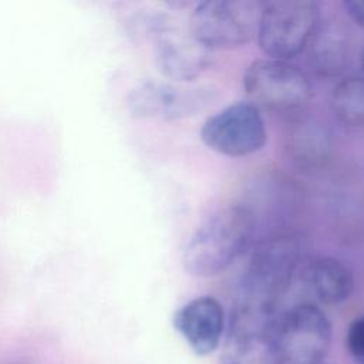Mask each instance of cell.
<instances>
[{"instance_id":"obj_10","label":"cell","mask_w":364,"mask_h":364,"mask_svg":"<svg viewBox=\"0 0 364 364\" xmlns=\"http://www.w3.org/2000/svg\"><path fill=\"white\" fill-rule=\"evenodd\" d=\"M173 327L198 355L213 353L225 333V310L212 296H198L173 314Z\"/></svg>"},{"instance_id":"obj_1","label":"cell","mask_w":364,"mask_h":364,"mask_svg":"<svg viewBox=\"0 0 364 364\" xmlns=\"http://www.w3.org/2000/svg\"><path fill=\"white\" fill-rule=\"evenodd\" d=\"M255 230L250 208L230 203L216 209L191 235L182 252L185 272L195 277L222 273L252 246Z\"/></svg>"},{"instance_id":"obj_6","label":"cell","mask_w":364,"mask_h":364,"mask_svg":"<svg viewBox=\"0 0 364 364\" xmlns=\"http://www.w3.org/2000/svg\"><path fill=\"white\" fill-rule=\"evenodd\" d=\"M272 343L279 364H320L331 344V323L316 304H296L277 316Z\"/></svg>"},{"instance_id":"obj_3","label":"cell","mask_w":364,"mask_h":364,"mask_svg":"<svg viewBox=\"0 0 364 364\" xmlns=\"http://www.w3.org/2000/svg\"><path fill=\"white\" fill-rule=\"evenodd\" d=\"M320 20L317 1H264L256 36L259 47L267 58L290 61L307 48Z\"/></svg>"},{"instance_id":"obj_12","label":"cell","mask_w":364,"mask_h":364,"mask_svg":"<svg viewBox=\"0 0 364 364\" xmlns=\"http://www.w3.org/2000/svg\"><path fill=\"white\" fill-rule=\"evenodd\" d=\"M274 323L253 326L229 321L220 364H279L272 343Z\"/></svg>"},{"instance_id":"obj_15","label":"cell","mask_w":364,"mask_h":364,"mask_svg":"<svg viewBox=\"0 0 364 364\" xmlns=\"http://www.w3.org/2000/svg\"><path fill=\"white\" fill-rule=\"evenodd\" d=\"M289 146L297 161L311 162L326 155L328 149V135L318 125L310 121L297 124L289 136Z\"/></svg>"},{"instance_id":"obj_14","label":"cell","mask_w":364,"mask_h":364,"mask_svg":"<svg viewBox=\"0 0 364 364\" xmlns=\"http://www.w3.org/2000/svg\"><path fill=\"white\" fill-rule=\"evenodd\" d=\"M330 109L347 128L364 129V77H344L333 88Z\"/></svg>"},{"instance_id":"obj_17","label":"cell","mask_w":364,"mask_h":364,"mask_svg":"<svg viewBox=\"0 0 364 364\" xmlns=\"http://www.w3.org/2000/svg\"><path fill=\"white\" fill-rule=\"evenodd\" d=\"M343 9L350 20L364 27V1H360V0L343 1Z\"/></svg>"},{"instance_id":"obj_9","label":"cell","mask_w":364,"mask_h":364,"mask_svg":"<svg viewBox=\"0 0 364 364\" xmlns=\"http://www.w3.org/2000/svg\"><path fill=\"white\" fill-rule=\"evenodd\" d=\"M155 63L161 74L176 82L193 81L212 63V51L198 43L191 31L172 26H158L154 31Z\"/></svg>"},{"instance_id":"obj_13","label":"cell","mask_w":364,"mask_h":364,"mask_svg":"<svg viewBox=\"0 0 364 364\" xmlns=\"http://www.w3.org/2000/svg\"><path fill=\"white\" fill-rule=\"evenodd\" d=\"M303 273L311 293L324 304H340L354 290L353 270L337 257L317 256L306 263Z\"/></svg>"},{"instance_id":"obj_18","label":"cell","mask_w":364,"mask_h":364,"mask_svg":"<svg viewBox=\"0 0 364 364\" xmlns=\"http://www.w3.org/2000/svg\"><path fill=\"white\" fill-rule=\"evenodd\" d=\"M360 58H361V67H363V70H364V46H363V48H361V54H360Z\"/></svg>"},{"instance_id":"obj_2","label":"cell","mask_w":364,"mask_h":364,"mask_svg":"<svg viewBox=\"0 0 364 364\" xmlns=\"http://www.w3.org/2000/svg\"><path fill=\"white\" fill-rule=\"evenodd\" d=\"M301 256V240L293 232L274 233L260 240L250 255L235 300L279 311Z\"/></svg>"},{"instance_id":"obj_11","label":"cell","mask_w":364,"mask_h":364,"mask_svg":"<svg viewBox=\"0 0 364 364\" xmlns=\"http://www.w3.org/2000/svg\"><path fill=\"white\" fill-rule=\"evenodd\" d=\"M306 50L309 65L318 77L338 78L351 64V31L341 20H320Z\"/></svg>"},{"instance_id":"obj_7","label":"cell","mask_w":364,"mask_h":364,"mask_svg":"<svg viewBox=\"0 0 364 364\" xmlns=\"http://www.w3.org/2000/svg\"><path fill=\"white\" fill-rule=\"evenodd\" d=\"M199 135L209 149L232 158L252 155L267 141L263 115L249 101L233 102L210 115Z\"/></svg>"},{"instance_id":"obj_8","label":"cell","mask_w":364,"mask_h":364,"mask_svg":"<svg viewBox=\"0 0 364 364\" xmlns=\"http://www.w3.org/2000/svg\"><path fill=\"white\" fill-rule=\"evenodd\" d=\"M216 98L218 90L210 85L185 87L161 80H144L129 91L127 105L138 118L175 121L198 115Z\"/></svg>"},{"instance_id":"obj_16","label":"cell","mask_w":364,"mask_h":364,"mask_svg":"<svg viewBox=\"0 0 364 364\" xmlns=\"http://www.w3.org/2000/svg\"><path fill=\"white\" fill-rule=\"evenodd\" d=\"M346 347L357 364H364V316L355 317L348 324Z\"/></svg>"},{"instance_id":"obj_19","label":"cell","mask_w":364,"mask_h":364,"mask_svg":"<svg viewBox=\"0 0 364 364\" xmlns=\"http://www.w3.org/2000/svg\"><path fill=\"white\" fill-rule=\"evenodd\" d=\"M9 364H30L27 361H13V363H9Z\"/></svg>"},{"instance_id":"obj_20","label":"cell","mask_w":364,"mask_h":364,"mask_svg":"<svg viewBox=\"0 0 364 364\" xmlns=\"http://www.w3.org/2000/svg\"><path fill=\"white\" fill-rule=\"evenodd\" d=\"M320 364H326V363H320Z\"/></svg>"},{"instance_id":"obj_4","label":"cell","mask_w":364,"mask_h":364,"mask_svg":"<svg viewBox=\"0 0 364 364\" xmlns=\"http://www.w3.org/2000/svg\"><path fill=\"white\" fill-rule=\"evenodd\" d=\"M263 4L256 0L198 3L189 17V31L209 51L243 47L257 36Z\"/></svg>"},{"instance_id":"obj_5","label":"cell","mask_w":364,"mask_h":364,"mask_svg":"<svg viewBox=\"0 0 364 364\" xmlns=\"http://www.w3.org/2000/svg\"><path fill=\"white\" fill-rule=\"evenodd\" d=\"M243 90L259 109L277 114L301 111L313 97L309 75L290 61L260 58L245 71Z\"/></svg>"}]
</instances>
